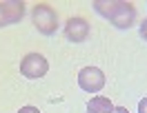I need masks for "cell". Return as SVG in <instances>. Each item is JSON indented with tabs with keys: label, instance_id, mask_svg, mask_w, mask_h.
Here are the masks:
<instances>
[{
	"label": "cell",
	"instance_id": "7a4b0ae2",
	"mask_svg": "<svg viewBox=\"0 0 147 113\" xmlns=\"http://www.w3.org/2000/svg\"><path fill=\"white\" fill-rule=\"evenodd\" d=\"M31 18H34V25L40 33H54L56 29H58V16H56V11L49 7V5H36L34 11H31Z\"/></svg>",
	"mask_w": 147,
	"mask_h": 113
},
{
	"label": "cell",
	"instance_id": "52a82bcc",
	"mask_svg": "<svg viewBox=\"0 0 147 113\" xmlns=\"http://www.w3.org/2000/svg\"><path fill=\"white\" fill-rule=\"evenodd\" d=\"M111 111H114V104L105 95H98V98L89 100V104H87V113H111Z\"/></svg>",
	"mask_w": 147,
	"mask_h": 113
},
{
	"label": "cell",
	"instance_id": "6da1fadb",
	"mask_svg": "<svg viewBox=\"0 0 147 113\" xmlns=\"http://www.w3.org/2000/svg\"><path fill=\"white\" fill-rule=\"evenodd\" d=\"M94 9L100 13L102 18H107L109 22H114L118 29H127L131 27V22L136 20V7L131 2H125V0H96L94 2Z\"/></svg>",
	"mask_w": 147,
	"mask_h": 113
},
{
	"label": "cell",
	"instance_id": "ba28073f",
	"mask_svg": "<svg viewBox=\"0 0 147 113\" xmlns=\"http://www.w3.org/2000/svg\"><path fill=\"white\" fill-rule=\"evenodd\" d=\"M138 113H147V98H143L138 102Z\"/></svg>",
	"mask_w": 147,
	"mask_h": 113
},
{
	"label": "cell",
	"instance_id": "5b68a950",
	"mask_svg": "<svg viewBox=\"0 0 147 113\" xmlns=\"http://www.w3.org/2000/svg\"><path fill=\"white\" fill-rule=\"evenodd\" d=\"M22 16H25V2H20V0L0 2V27L18 22V20H22Z\"/></svg>",
	"mask_w": 147,
	"mask_h": 113
},
{
	"label": "cell",
	"instance_id": "8fae6325",
	"mask_svg": "<svg viewBox=\"0 0 147 113\" xmlns=\"http://www.w3.org/2000/svg\"><path fill=\"white\" fill-rule=\"evenodd\" d=\"M111 113H129L127 109H125V106H114V111Z\"/></svg>",
	"mask_w": 147,
	"mask_h": 113
},
{
	"label": "cell",
	"instance_id": "3957f363",
	"mask_svg": "<svg viewBox=\"0 0 147 113\" xmlns=\"http://www.w3.org/2000/svg\"><path fill=\"white\" fill-rule=\"evenodd\" d=\"M47 71H49V62L40 53H27V56L22 58V62H20V73L25 75V78H31V80L42 78Z\"/></svg>",
	"mask_w": 147,
	"mask_h": 113
},
{
	"label": "cell",
	"instance_id": "8992f818",
	"mask_svg": "<svg viewBox=\"0 0 147 113\" xmlns=\"http://www.w3.org/2000/svg\"><path fill=\"white\" fill-rule=\"evenodd\" d=\"M65 36L67 40H71V42H83L87 40L89 36V25H87V20L85 18H69L67 20V25H65Z\"/></svg>",
	"mask_w": 147,
	"mask_h": 113
},
{
	"label": "cell",
	"instance_id": "9c48e42d",
	"mask_svg": "<svg viewBox=\"0 0 147 113\" xmlns=\"http://www.w3.org/2000/svg\"><path fill=\"white\" fill-rule=\"evenodd\" d=\"M18 113H40V111H38L36 106H22V109H20Z\"/></svg>",
	"mask_w": 147,
	"mask_h": 113
},
{
	"label": "cell",
	"instance_id": "277c9868",
	"mask_svg": "<svg viewBox=\"0 0 147 113\" xmlns=\"http://www.w3.org/2000/svg\"><path fill=\"white\" fill-rule=\"evenodd\" d=\"M78 84L87 93H96V91H100L105 86V73L98 66H85L78 73Z\"/></svg>",
	"mask_w": 147,
	"mask_h": 113
},
{
	"label": "cell",
	"instance_id": "30bf717a",
	"mask_svg": "<svg viewBox=\"0 0 147 113\" xmlns=\"http://www.w3.org/2000/svg\"><path fill=\"white\" fill-rule=\"evenodd\" d=\"M140 36L147 40V20H143V25H140Z\"/></svg>",
	"mask_w": 147,
	"mask_h": 113
}]
</instances>
